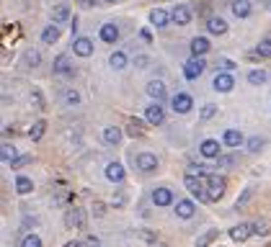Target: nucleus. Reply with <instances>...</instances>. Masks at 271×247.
I'll return each mask as SVG.
<instances>
[{
  "mask_svg": "<svg viewBox=\"0 0 271 247\" xmlns=\"http://www.w3.org/2000/svg\"><path fill=\"white\" fill-rule=\"evenodd\" d=\"M217 165H222V167H230V165H232V157H217Z\"/></svg>",
  "mask_w": 271,
  "mask_h": 247,
  "instance_id": "obj_46",
  "label": "nucleus"
},
{
  "mask_svg": "<svg viewBox=\"0 0 271 247\" xmlns=\"http://www.w3.org/2000/svg\"><path fill=\"white\" fill-rule=\"evenodd\" d=\"M217 237H220V229H209V232H204V234L196 240V247H209Z\"/></svg>",
  "mask_w": 271,
  "mask_h": 247,
  "instance_id": "obj_30",
  "label": "nucleus"
},
{
  "mask_svg": "<svg viewBox=\"0 0 271 247\" xmlns=\"http://www.w3.org/2000/svg\"><path fill=\"white\" fill-rule=\"evenodd\" d=\"M31 160H34L31 154H18V160H16V162H10V167H13V170H21V167H26Z\"/></svg>",
  "mask_w": 271,
  "mask_h": 247,
  "instance_id": "obj_39",
  "label": "nucleus"
},
{
  "mask_svg": "<svg viewBox=\"0 0 271 247\" xmlns=\"http://www.w3.org/2000/svg\"><path fill=\"white\" fill-rule=\"evenodd\" d=\"M26 64H29V67H39V64H41V54L34 52V49L26 52Z\"/></svg>",
  "mask_w": 271,
  "mask_h": 247,
  "instance_id": "obj_38",
  "label": "nucleus"
},
{
  "mask_svg": "<svg viewBox=\"0 0 271 247\" xmlns=\"http://www.w3.org/2000/svg\"><path fill=\"white\" fill-rule=\"evenodd\" d=\"M251 193H253V185H248V188L243 190V193H240V198H238V209L248 204V198H251Z\"/></svg>",
  "mask_w": 271,
  "mask_h": 247,
  "instance_id": "obj_43",
  "label": "nucleus"
},
{
  "mask_svg": "<svg viewBox=\"0 0 271 247\" xmlns=\"http://www.w3.org/2000/svg\"><path fill=\"white\" fill-rule=\"evenodd\" d=\"M65 103H67V106H77V103H80V95H77V91H67V93H65Z\"/></svg>",
  "mask_w": 271,
  "mask_h": 247,
  "instance_id": "obj_41",
  "label": "nucleus"
},
{
  "mask_svg": "<svg viewBox=\"0 0 271 247\" xmlns=\"http://www.w3.org/2000/svg\"><path fill=\"white\" fill-rule=\"evenodd\" d=\"M41 41H44V44H54V41H60V29L54 26V24L47 26V29L41 31Z\"/></svg>",
  "mask_w": 271,
  "mask_h": 247,
  "instance_id": "obj_29",
  "label": "nucleus"
},
{
  "mask_svg": "<svg viewBox=\"0 0 271 247\" xmlns=\"http://www.w3.org/2000/svg\"><path fill=\"white\" fill-rule=\"evenodd\" d=\"M3 160L10 165V162H16L18 160V152H16V147H10V144H3Z\"/></svg>",
  "mask_w": 271,
  "mask_h": 247,
  "instance_id": "obj_37",
  "label": "nucleus"
},
{
  "mask_svg": "<svg viewBox=\"0 0 271 247\" xmlns=\"http://www.w3.org/2000/svg\"><path fill=\"white\" fill-rule=\"evenodd\" d=\"M109 64L114 67V70H124V67H127V54H124V52H114L109 57Z\"/></svg>",
  "mask_w": 271,
  "mask_h": 247,
  "instance_id": "obj_31",
  "label": "nucleus"
},
{
  "mask_svg": "<svg viewBox=\"0 0 271 247\" xmlns=\"http://www.w3.org/2000/svg\"><path fill=\"white\" fill-rule=\"evenodd\" d=\"M148 62H150V60H148V57H145V54H140V57H137V60H134V64H137V67H148Z\"/></svg>",
  "mask_w": 271,
  "mask_h": 247,
  "instance_id": "obj_47",
  "label": "nucleus"
},
{
  "mask_svg": "<svg viewBox=\"0 0 271 247\" xmlns=\"http://www.w3.org/2000/svg\"><path fill=\"white\" fill-rule=\"evenodd\" d=\"M184 183H186V188L191 190V196H194V198L207 201V175L201 178V175H191V173H186ZM207 204H209V201H207Z\"/></svg>",
  "mask_w": 271,
  "mask_h": 247,
  "instance_id": "obj_1",
  "label": "nucleus"
},
{
  "mask_svg": "<svg viewBox=\"0 0 271 247\" xmlns=\"http://www.w3.org/2000/svg\"><path fill=\"white\" fill-rule=\"evenodd\" d=\"M253 227V234H258V237H266V234H271V221H253L251 224Z\"/></svg>",
  "mask_w": 271,
  "mask_h": 247,
  "instance_id": "obj_33",
  "label": "nucleus"
},
{
  "mask_svg": "<svg viewBox=\"0 0 271 247\" xmlns=\"http://www.w3.org/2000/svg\"><path fill=\"white\" fill-rule=\"evenodd\" d=\"M77 5H80V8H93L96 0H77Z\"/></svg>",
  "mask_w": 271,
  "mask_h": 247,
  "instance_id": "obj_49",
  "label": "nucleus"
},
{
  "mask_svg": "<svg viewBox=\"0 0 271 247\" xmlns=\"http://www.w3.org/2000/svg\"><path fill=\"white\" fill-rule=\"evenodd\" d=\"M225 188H228V183H225L222 175H214V173L207 175V201L209 204H214V201H220L225 196Z\"/></svg>",
  "mask_w": 271,
  "mask_h": 247,
  "instance_id": "obj_2",
  "label": "nucleus"
},
{
  "mask_svg": "<svg viewBox=\"0 0 271 247\" xmlns=\"http://www.w3.org/2000/svg\"><path fill=\"white\" fill-rule=\"evenodd\" d=\"M150 201H153V206H157V209H165V206L176 204V198H173V190H171V188H165V185H157V188H153V193H150Z\"/></svg>",
  "mask_w": 271,
  "mask_h": 247,
  "instance_id": "obj_3",
  "label": "nucleus"
},
{
  "mask_svg": "<svg viewBox=\"0 0 271 247\" xmlns=\"http://www.w3.org/2000/svg\"><path fill=\"white\" fill-rule=\"evenodd\" d=\"M145 121L153 124V126H163L165 124V108L160 103H150L145 108Z\"/></svg>",
  "mask_w": 271,
  "mask_h": 247,
  "instance_id": "obj_7",
  "label": "nucleus"
},
{
  "mask_svg": "<svg viewBox=\"0 0 271 247\" xmlns=\"http://www.w3.org/2000/svg\"><path fill=\"white\" fill-rule=\"evenodd\" d=\"M85 224V211L80 206H73V209H67V214H65V227H83Z\"/></svg>",
  "mask_w": 271,
  "mask_h": 247,
  "instance_id": "obj_13",
  "label": "nucleus"
},
{
  "mask_svg": "<svg viewBox=\"0 0 271 247\" xmlns=\"http://www.w3.org/2000/svg\"><path fill=\"white\" fill-rule=\"evenodd\" d=\"M52 18H54V24H65V21L70 18V8H67L65 3L54 5V10H52Z\"/></svg>",
  "mask_w": 271,
  "mask_h": 247,
  "instance_id": "obj_27",
  "label": "nucleus"
},
{
  "mask_svg": "<svg viewBox=\"0 0 271 247\" xmlns=\"http://www.w3.org/2000/svg\"><path fill=\"white\" fill-rule=\"evenodd\" d=\"M191 106H194V98H191L189 93H176L171 98V108L176 111V114H189Z\"/></svg>",
  "mask_w": 271,
  "mask_h": 247,
  "instance_id": "obj_9",
  "label": "nucleus"
},
{
  "mask_svg": "<svg viewBox=\"0 0 271 247\" xmlns=\"http://www.w3.org/2000/svg\"><path fill=\"white\" fill-rule=\"evenodd\" d=\"M207 52H209V41L204 36L191 39V57H204Z\"/></svg>",
  "mask_w": 271,
  "mask_h": 247,
  "instance_id": "obj_21",
  "label": "nucleus"
},
{
  "mask_svg": "<svg viewBox=\"0 0 271 247\" xmlns=\"http://www.w3.org/2000/svg\"><path fill=\"white\" fill-rule=\"evenodd\" d=\"M111 204H114L116 209H124V206H127V193H124V190H119V193L114 196V201H111Z\"/></svg>",
  "mask_w": 271,
  "mask_h": 247,
  "instance_id": "obj_42",
  "label": "nucleus"
},
{
  "mask_svg": "<svg viewBox=\"0 0 271 247\" xmlns=\"http://www.w3.org/2000/svg\"><path fill=\"white\" fill-rule=\"evenodd\" d=\"M140 36H142V41H153V36H150V29H142V31H140Z\"/></svg>",
  "mask_w": 271,
  "mask_h": 247,
  "instance_id": "obj_50",
  "label": "nucleus"
},
{
  "mask_svg": "<svg viewBox=\"0 0 271 247\" xmlns=\"http://www.w3.org/2000/svg\"><path fill=\"white\" fill-rule=\"evenodd\" d=\"M214 114H217V106H212V103H207L204 108L199 111V119H204V121H209V119H212Z\"/></svg>",
  "mask_w": 271,
  "mask_h": 247,
  "instance_id": "obj_40",
  "label": "nucleus"
},
{
  "mask_svg": "<svg viewBox=\"0 0 271 247\" xmlns=\"http://www.w3.org/2000/svg\"><path fill=\"white\" fill-rule=\"evenodd\" d=\"M31 100H34L37 106H41V91H34V93H31Z\"/></svg>",
  "mask_w": 271,
  "mask_h": 247,
  "instance_id": "obj_48",
  "label": "nucleus"
},
{
  "mask_svg": "<svg viewBox=\"0 0 271 247\" xmlns=\"http://www.w3.org/2000/svg\"><path fill=\"white\" fill-rule=\"evenodd\" d=\"M65 247H83V242H70V245H65Z\"/></svg>",
  "mask_w": 271,
  "mask_h": 247,
  "instance_id": "obj_52",
  "label": "nucleus"
},
{
  "mask_svg": "<svg viewBox=\"0 0 271 247\" xmlns=\"http://www.w3.org/2000/svg\"><path fill=\"white\" fill-rule=\"evenodd\" d=\"M37 224H39L37 216H26V219H24V229H31V227H37Z\"/></svg>",
  "mask_w": 271,
  "mask_h": 247,
  "instance_id": "obj_45",
  "label": "nucleus"
},
{
  "mask_svg": "<svg viewBox=\"0 0 271 247\" xmlns=\"http://www.w3.org/2000/svg\"><path fill=\"white\" fill-rule=\"evenodd\" d=\"M222 144H225V147H240V144H245V137H243V134L238 131V129H228V131H225L222 134Z\"/></svg>",
  "mask_w": 271,
  "mask_h": 247,
  "instance_id": "obj_15",
  "label": "nucleus"
},
{
  "mask_svg": "<svg viewBox=\"0 0 271 247\" xmlns=\"http://www.w3.org/2000/svg\"><path fill=\"white\" fill-rule=\"evenodd\" d=\"M220 64L225 67V70H232V67H235V62H232V60H222Z\"/></svg>",
  "mask_w": 271,
  "mask_h": 247,
  "instance_id": "obj_51",
  "label": "nucleus"
},
{
  "mask_svg": "<svg viewBox=\"0 0 271 247\" xmlns=\"http://www.w3.org/2000/svg\"><path fill=\"white\" fill-rule=\"evenodd\" d=\"M251 234H253V227H251V224H243V221L228 229V237H230L232 242H248V237H251Z\"/></svg>",
  "mask_w": 271,
  "mask_h": 247,
  "instance_id": "obj_11",
  "label": "nucleus"
},
{
  "mask_svg": "<svg viewBox=\"0 0 271 247\" xmlns=\"http://www.w3.org/2000/svg\"><path fill=\"white\" fill-rule=\"evenodd\" d=\"M173 211H176V216L181 221H186V219H191V216L196 214V204L191 198H178L176 204H173Z\"/></svg>",
  "mask_w": 271,
  "mask_h": 247,
  "instance_id": "obj_6",
  "label": "nucleus"
},
{
  "mask_svg": "<svg viewBox=\"0 0 271 247\" xmlns=\"http://www.w3.org/2000/svg\"><path fill=\"white\" fill-rule=\"evenodd\" d=\"M199 154L204 160H217L220 157V139H204L199 144Z\"/></svg>",
  "mask_w": 271,
  "mask_h": 247,
  "instance_id": "obj_12",
  "label": "nucleus"
},
{
  "mask_svg": "<svg viewBox=\"0 0 271 247\" xmlns=\"http://www.w3.org/2000/svg\"><path fill=\"white\" fill-rule=\"evenodd\" d=\"M204 67H207V62L201 57H191V60L184 62V77L186 80H196V77L204 72Z\"/></svg>",
  "mask_w": 271,
  "mask_h": 247,
  "instance_id": "obj_5",
  "label": "nucleus"
},
{
  "mask_svg": "<svg viewBox=\"0 0 271 247\" xmlns=\"http://www.w3.org/2000/svg\"><path fill=\"white\" fill-rule=\"evenodd\" d=\"M155 247H168V245H160V242H157V245H155Z\"/></svg>",
  "mask_w": 271,
  "mask_h": 247,
  "instance_id": "obj_53",
  "label": "nucleus"
},
{
  "mask_svg": "<svg viewBox=\"0 0 271 247\" xmlns=\"http://www.w3.org/2000/svg\"><path fill=\"white\" fill-rule=\"evenodd\" d=\"M134 170L140 173H155L157 170V157L153 152H140L134 157Z\"/></svg>",
  "mask_w": 271,
  "mask_h": 247,
  "instance_id": "obj_4",
  "label": "nucleus"
},
{
  "mask_svg": "<svg viewBox=\"0 0 271 247\" xmlns=\"http://www.w3.org/2000/svg\"><path fill=\"white\" fill-rule=\"evenodd\" d=\"M168 21H171V16H168L163 8H155V10H150V24H153V26L163 29V26H168Z\"/></svg>",
  "mask_w": 271,
  "mask_h": 247,
  "instance_id": "obj_24",
  "label": "nucleus"
},
{
  "mask_svg": "<svg viewBox=\"0 0 271 247\" xmlns=\"http://www.w3.org/2000/svg\"><path fill=\"white\" fill-rule=\"evenodd\" d=\"M104 142L109 144V147H116V144H121V129H119V126H106V129H104Z\"/></svg>",
  "mask_w": 271,
  "mask_h": 247,
  "instance_id": "obj_23",
  "label": "nucleus"
},
{
  "mask_svg": "<svg viewBox=\"0 0 271 247\" xmlns=\"http://www.w3.org/2000/svg\"><path fill=\"white\" fill-rule=\"evenodd\" d=\"M104 3H116V0H104Z\"/></svg>",
  "mask_w": 271,
  "mask_h": 247,
  "instance_id": "obj_54",
  "label": "nucleus"
},
{
  "mask_svg": "<svg viewBox=\"0 0 271 247\" xmlns=\"http://www.w3.org/2000/svg\"><path fill=\"white\" fill-rule=\"evenodd\" d=\"M256 57H271V36L269 39H264L261 44H258V47H256Z\"/></svg>",
  "mask_w": 271,
  "mask_h": 247,
  "instance_id": "obj_35",
  "label": "nucleus"
},
{
  "mask_svg": "<svg viewBox=\"0 0 271 247\" xmlns=\"http://www.w3.org/2000/svg\"><path fill=\"white\" fill-rule=\"evenodd\" d=\"M104 175H106V181H109V183L119 185V183H124V178H127V170H124V165H121V162L114 160V162H109V165H106Z\"/></svg>",
  "mask_w": 271,
  "mask_h": 247,
  "instance_id": "obj_8",
  "label": "nucleus"
},
{
  "mask_svg": "<svg viewBox=\"0 0 271 247\" xmlns=\"http://www.w3.org/2000/svg\"><path fill=\"white\" fill-rule=\"evenodd\" d=\"M171 21H173V24H178V26H186L189 21H191V10L186 5H176L171 10Z\"/></svg>",
  "mask_w": 271,
  "mask_h": 247,
  "instance_id": "obj_17",
  "label": "nucleus"
},
{
  "mask_svg": "<svg viewBox=\"0 0 271 247\" xmlns=\"http://www.w3.org/2000/svg\"><path fill=\"white\" fill-rule=\"evenodd\" d=\"M245 147H248V152H251V154H258V152L266 147V142H264V137H248L245 139Z\"/></svg>",
  "mask_w": 271,
  "mask_h": 247,
  "instance_id": "obj_28",
  "label": "nucleus"
},
{
  "mask_svg": "<svg viewBox=\"0 0 271 247\" xmlns=\"http://www.w3.org/2000/svg\"><path fill=\"white\" fill-rule=\"evenodd\" d=\"M83 242V247H101V240L96 237V234H88L85 240H80Z\"/></svg>",
  "mask_w": 271,
  "mask_h": 247,
  "instance_id": "obj_44",
  "label": "nucleus"
},
{
  "mask_svg": "<svg viewBox=\"0 0 271 247\" xmlns=\"http://www.w3.org/2000/svg\"><path fill=\"white\" fill-rule=\"evenodd\" d=\"M266 80H269V75L264 70H253L251 75H248V83H251V85H264Z\"/></svg>",
  "mask_w": 271,
  "mask_h": 247,
  "instance_id": "obj_34",
  "label": "nucleus"
},
{
  "mask_svg": "<svg viewBox=\"0 0 271 247\" xmlns=\"http://www.w3.org/2000/svg\"><path fill=\"white\" fill-rule=\"evenodd\" d=\"M52 72L54 75H73V67H70V57L67 54H60L52 64Z\"/></svg>",
  "mask_w": 271,
  "mask_h": 247,
  "instance_id": "obj_18",
  "label": "nucleus"
},
{
  "mask_svg": "<svg viewBox=\"0 0 271 247\" xmlns=\"http://www.w3.org/2000/svg\"><path fill=\"white\" fill-rule=\"evenodd\" d=\"M98 36L104 39L106 44H114V41L119 39V29H116V24H104V26H101V31H98Z\"/></svg>",
  "mask_w": 271,
  "mask_h": 247,
  "instance_id": "obj_22",
  "label": "nucleus"
},
{
  "mask_svg": "<svg viewBox=\"0 0 271 247\" xmlns=\"http://www.w3.org/2000/svg\"><path fill=\"white\" fill-rule=\"evenodd\" d=\"M212 88L217 93H230L232 88H235V77L230 72H217V77L212 80Z\"/></svg>",
  "mask_w": 271,
  "mask_h": 247,
  "instance_id": "obj_10",
  "label": "nucleus"
},
{
  "mask_svg": "<svg viewBox=\"0 0 271 247\" xmlns=\"http://www.w3.org/2000/svg\"><path fill=\"white\" fill-rule=\"evenodd\" d=\"M34 190V181L29 175H18L16 178V193H21V196H26V193H31Z\"/></svg>",
  "mask_w": 271,
  "mask_h": 247,
  "instance_id": "obj_26",
  "label": "nucleus"
},
{
  "mask_svg": "<svg viewBox=\"0 0 271 247\" xmlns=\"http://www.w3.org/2000/svg\"><path fill=\"white\" fill-rule=\"evenodd\" d=\"M44 131H47V121L37 119V121H34V126L29 129V139H31V142H39V139L44 137Z\"/></svg>",
  "mask_w": 271,
  "mask_h": 247,
  "instance_id": "obj_25",
  "label": "nucleus"
},
{
  "mask_svg": "<svg viewBox=\"0 0 271 247\" xmlns=\"http://www.w3.org/2000/svg\"><path fill=\"white\" fill-rule=\"evenodd\" d=\"M21 247H44V245H41V237H39V234H24V240H21Z\"/></svg>",
  "mask_w": 271,
  "mask_h": 247,
  "instance_id": "obj_36",
  "label": "nucleus"
},
{
  "mask_svg": "<svg viewBox=\"0 0 271 247\" xmlns=\"http://www.w3.org/2000/svg\"><path fill=\"white\" fill-rule=\"evenodd\" d=\"M134 234H137V240H142V242H148V245H157V234L155 232H150V229H134Z\"/></svg>",
  "mask_w": 271,
  "mask_h": 247,
  "instance_id": "obj_32",
  "label": "nucleus"
},
{
  "mask_svg": "<svg viewBox=\"0 0 271 247\" xmlns=\"http://www.w3.org/2000/svg\"><path fill=\"white\" fill-rule=\"evenodd\" d=\"M73 52H75V57H90L93 54V41L85 36H77L73 41Z\"/></svg>",
  "mask_w": 271,
  "mask_h": 247,
  "instance_id": "obj_14",
  "label": "nucleus"
},
{
  "mask_svg": "<svg viewBox=\"0 0 271 247\" xmlns=\"http://www.w3.org/2000/svg\"><path fill=\"white\" fill-rule=\"evenodd\" d=\"M145 91H148V95H150V98H155V103H160V100H165V95H168V93H165V85H163V80H150Z\"/></svg>",
  "mask_w": 271,
  "mask_h": 247,
  "instance_id": "obj_16",
  "label": "nucleus"
},
{
  "mask_svg": "<svg viewBox=\"0 0 271 247\" xmlns=\"http://www.w3.org/2000/svg\"><path fill=\"white\" fill-rule=\"evenodd\" d=\"M207 31L214 33V36H222V33L228 31V21L220 18V16H212V18L207 21Z\"/></svg>",
  "mask_w": 271,
  "mask_h": 247,
  "instance_id": "obj_19",
  "label": "nucleus"
},
{
  "mask_svg": "<svg viewBox=\"0 0 271 247\" xmlns=\"http://www.w3.org/2000/svg\"><path fill=\"white\" fill-rule=\"evenodd\" d=\"M230 10H232V16H238V18H248L251 16V0H232Z\"/></svg>",
  "mask_w": 271,
  "mask_h": 247,
  "instance_id": "obj_20",
  "label": "nucleus"
}]
</instances>
